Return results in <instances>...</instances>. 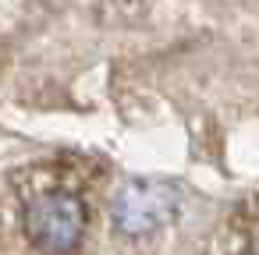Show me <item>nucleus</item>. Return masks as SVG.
Listing matches in <instances>:
<instances>
[{"instance_id":"obj_1","label":"nucleus","mask_w":259,"mask_h":255,"mask_svg":"<svg viewBox=\"0 0 259 255\" xmlns=\"http://www.w3.org/2000/svg\"><path fill=\"white\" fill-rule=\"evenodd\" d=\"M85 206L75 191H39L25 206V237L43 255H75L85 237Z\"/></svg>"},{"instance_id":"obj_2","label":"nucleus","mask_w":259,"mask_h":255,"mask_svg":"<svg viewBox=\"0 0 259 255\" xmlns=\"http://www.w3.org/2000/svg\"><path fill=\"white\" fill-rule=\"evenodd\" d=\"M178 195L160 181H132L114 198V223L124 234H149L174 216Z\"/></svg>"}]
</instances>
